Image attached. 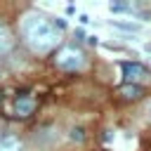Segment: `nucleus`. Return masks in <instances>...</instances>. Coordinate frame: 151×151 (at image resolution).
<instances>
[{
  "mask_svg": "<svg viewBox=\"0 0 151 151\" xmlns=\"http://www.w3.org/2000/svg\"><path fill=\"white\" fill-rule=\"evenodd\" d=\"M19 33L26 42V47L35 54H47L61 42V33L54 31L50 17H45L38 9H28L19 19Z\"/></svg>",
  "mask_w": 151,
  "mask_h": 151,
  "instance_id": "f257e3e1",
  "label": "nucleus"
},
{
  "mask_svg": "<svg viewBox=\"0 0 151 151\" xmlns=\"http://www.w3.org/2000/svg\"><path fill=\"white\" fill-rule=\"evenodd\" d=\"M54 64L57 68L61 71H68V73H78L87 66V54L78 47V45H64L57 54H54Z\"/></svg>",
  "mask_w": 151,
  "mask_h": 151,
  "instance_id": "f03ea898",
  "label": "nucleus"
},
{
  "mask_svg": "<svg viewBox=\"0 0 151 151\" xmlns=\"http://www.w3.org/2000/svg\"><path fill=\"white\" fill-rule=\"evenodd\" d=\"M120 73H123V80L130 83V85H144L151 80V71L144 66V64H137V61H120Z\"/></svg>",
  "mask_w": 151,
  "mask_h": 151,
  "instance_id": "7ed1b4c3",
  "label": "nucleus"
},
{
  "mask_svg": "<svg viewBox=\"0 0 151 151\" xmlns=\"http://www.w3.org/2000/svg\"><path fill=\"white\" fill-rule=\"evenodd\" d=\"M38 111V99L31 92H19L12 101V113L17 118H31Z\"/></svg>",
  "mask_w": 151,
  "mask_h": 151,
  "instance_id": "20e7f679",
  "label": "nucleus"
},
{
  "mask_svg": "<svg viewBox=\"0 0 151 151\" xmlns=\"http://www.w3.org/2000/svg\"><path fill=\"white\" fill-rule=\"evenodd\" d=\"M116 97L123 99V101H137V99L144 97V87H139V85H130V83H123V85H118Z\"/></svg>",
  "mask_w": 151,
  "mask_h": 151,
  "instance_id": "39448f33",
  "label": "nucleus"
},
{
  "mask_svg": "<svg viewBox=\"0 0 151 151\" xmlns=\"http://www.w3.org/2000/svg\"><path fill=\"white\" fill-rule=\"evenodd\" d=\"M14 47H17V38H14L12 28L7 24H0V57L14 52Z\"/></svg>",
  "mask_w": 151,
  "mask_h": 151,
  "instance_id": "423d86ee",
  "label": "nucleus"
},
{
  "mask_svg": "<svg viewBox=\"0 0 151 151\" xmlns=\"http://www.w3.org/2000/svg\"><path fill=\"white\" fill-rule=\"evenodd\" d=\"M0 151H26V146L17 134H2L0 137Z\"/></svg>",
  "mask_w": 151,
  "mask_h": 151,
  "instance_id": "0eeeda50",
  "label": "nucleus"
},
{
  "mask_svg": "<svg viewBox=\"0 0 151 151\" xmlns=\"http://www.w3.org/2000/svg\"><path fill=\"white\" fill-rule=\"evenodd\" d=\"M109 26L118 28V31H127V33H139V24H132V21H118V19H111Z\"/></svg>",
  "mask_w": 151,
  "mask_h": 151,
  "instance_id": "6e6552de",
  "label": "nucleus"
},
{
  "mask_svg": "<svg viewBox=\"0 0 151 151\" xmlns=\"http://www.w3.org/2000/svg\"><path fill=\"white\" fill-rule=\"evenodd\" d=\"M68 139H71V142H76V144H83V142L87 139L85 127H71V130H68Z\"/></svg>",
  "mask_w": 151,
  "mask_h": 151,
  "instance_id": "1a4fd4ad",
  "label": "nucleus"
},
{
  "mask_svg": "<svg viewBox=\"0 0 151 151\" xmlns=\"http://www.w3.org/2000/svg\"><path fill=\"white\" fill-rule=\"evenodd\" d=\"M50 21H52V26H54V31H66L68 28V21L66 19H61V17H50Z\"/></svg>",
  "mask_w": 151,
  "mask_h": 151,
  "instance_id": "9d476101",
  "label": "nucleus"
},
{
  "mask_svg": "<svg viewBox=\"0 0 151 151\" xmlns=\"http://www.w3.org/2000/svg\"><path fill=\"white\" fill-rule=\"evenodd\" d=\"M101 139H104V142L109 144V142L113 139V132H111V130H104V132H101Z\"/></svg>",
  "mask_w": 151,
  "mask_h": 151,
  "instance_id": "9b49d317",
  "label": "nucleus"
},
{
  "mask_svg": "<svg viewBox=\"0 0 151 151\" xmlns=\"http://www.w3.org/2000/svg\"><path fill=\"white\" fill-rule=\"evenodd\" d=\"M76 38H78V40H85L87 35H85V31H83V28H78V31H76Z\"/></svg>",
  "mask_w": 151,
  "mask_h": 151,
  "instance_id": "f8f14e48",
  "label": "nucleus"
},
{
  "mask_svg": "<svg viewBox=\"0 0 151 151\" xmlns=\"http://www.w3.org/2000/svg\"><path fill=\"white\" fill-rule=\"evenodd\" d=\"M80 24H83V26L90 24V17H87V14H80Z\"/></svg>",
  "mask_w": 151,
  "mask_h": 151,
  "instance_id": "ddd939ff",
  "label": "nucleus"
},
{
  "mask_svg": "<svg viewBox=\"0 0 151 151\" xmlns=\"http://www.w3.org/2000/svg\"><path fill=\"white\" fill-rule=\"evenodd\" d=\"M87 42H90V45H97L99 40H97V35H87Z\"/></svg>",
  "mask_w": 151,
  "mask_h": 151,
  "instance_id": "4468645a",
  "label": "nucleus"
},
{
  "mask_svg": "<svg viewBox=\"0 0 151 151\" xmlns=\"http://www.w3.org/2000/svg\"><path fill=\"white\" fill-rule=\"evenodd\" d=\"M146 116H149V118H151V99H149V101H146Z\"/></svg>",
  "mask_w": 151,
  "mask_h": 151,
  "instance_id": "2eb2a0df",
  "label": "nucleus"
},
{
  "mask_svg": "<svg viewBox=\"0 0 151 151\" xmlns=\"http://www.w3.org/2000/svg\"><path fill=\"white\" fill-rule=\"evenodd\" d=\"M0 68H2V64H0Z\"/></svg>",
  "mask_w": 151,
  "mask_h": 151,
  "instance_id": "dca6fc26",
  "label": "nucleus"
}]
</instances>
